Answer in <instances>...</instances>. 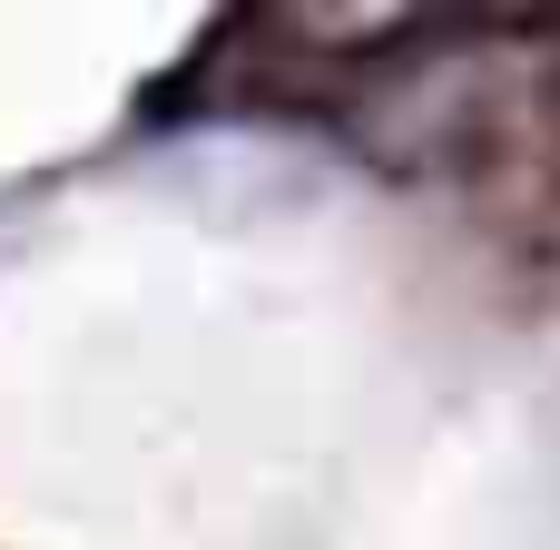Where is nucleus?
Here are the masks:
<instances>
[]
</instances>
